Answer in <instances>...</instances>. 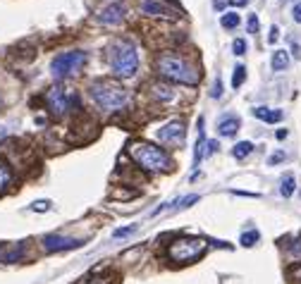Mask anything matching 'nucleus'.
Wrapping results in <instances>:
<instances>
[{"mask_svg":"<svg viewBox=\"0 0 301 284\" xmlns=\"http://www.w3.org/2000/svg\"><path fill=\"white\" fill-rule=\"evenodd\" d=\"M244 79H247V67L244 65H237L234 67V74H232V89H239L244 84Z\"/></svg>","mask_w":301,"mask_h":284,"instance_id":"22","label":"nucleus"},{"mask_svg":"<svg viewBox=\"0 0 301 284\" xmlns=\"http://www.w3.org/2000/svg\"><path fill=\"white\" fill-rule=\"evenodd\" d=\"M239 132V117L237 115H222L218 120V134L220 136H234Z\"/></svg>","mask_w":301,"mask_h":284,"instance_id":"12","label":"nucleus"},{"mask_svg":"<svg viewBox=\"0 0 301 284\" xmlns=\"http://www.w3.org/2000/svg\"><path fill=\"white\" fill-rule=\"evenodd\" d=\"M77 103H79L77 94L67 95V91L60 84H55L53 89H48V94H46V105H48V110L53 112L55 117H62L69 110V105H77Z\"/></svg>","mask_w":301,"mask_h":284,"instance_id":"7","label":"nucleus"},{"mask_svg":"<svg viewBox=\"0 0 301 284\" xmlns=\"http://www.w3.org/2000/svg\"><path fill=\"white\" fill-rule=\"evenodd\" d=\"M184 136H187V127H184V122H179V120L167 122V124H163L158 129V139L163 143H167V146H182Z\"/></svg>","mask_w":301,"mask_h":284,"instance_id":"8","label":"nucleus"},{"mask_svg":"<svg viewBox=\"0 0 301 284\" xmlns=\"http://www.w3.org/2000/svg\"><path fill=\"white\" fill-rule=\"evenodd\" d=\"M292 17H294V22H301V2L294 5V10H292Z\"/></svg>","mask_w":301,"mask_h":284,"instance_id":"33","label":"nucleus"},{"mask_svg":"<svg viewBox=\"0 0 301 284\" xmlns=\"http://www.w3.org/2000/svg\"><path fill=\"white\" fill-rule=\"evenodd\" d=\"M149 91H150V95H153L155 100H160V103H170V100H175L172 89H170V86H165V84H150Z\"/></svg>","mask_w":301,"mask_h":284,"instance_id":"14","label":"nucleus"},{"mask_svg":"<svg viewBox=\"0 0 301 284\" xmlns=\"http://www.w3.org/2000/svg\"><path fill=\"white\" fill-rule=\"evenodd\" d=\"M122 19H124V7L117 5V2H115V5H108L103 12L98 14V22L105 24V27H117Z\"/></svg>","mask_w":301,"mask_h":284,"instance_id":"10","label":"nucleus"},{"mask_svg":"<svg viewBox=\"0 0 301 284\" xmlns=\"http://www.w3.org/2000/svg\"><path fill=\"white\" fill-rule=\"evenodd\" d=\"M155 72L160 74V79L165 81H175V84H189L196 86L201 74L196 72V67H192L184 57H179L175 53H163L158 55L155 60Z\"/></svg>","mask_w":301,"mask_h":284,"instance_id":"3","label":"nucleus"},{"mask_svg":"<svg viewBox=\"0 0 301 284\" xmlns=\"http://www.w3.org/2000/svg\"><path fill=\"white\" fill-rule=\"evenodd\" d=\"M127 153L132 155V160L137 162L144 172H150V175L170 172V170L175 167L172 158H170L160 146H155V143H150V141L137 139V141H132V143L127 146Z\"/></svg>","mask_w":301,"mask_h":284,"instance_id":"1","label":"nucleus"},{"mask_svg":"<svg viewBox=\"0 0 301 284\" xmlns=\"http://www.w3.org/2000/svg\"><path fill=\"white\" fill-rule=\"evenodd\" d=\"M227 2H230L232 7H244V5H249L251 0H227Z\"/></svg>","mask_w":301,"mask_h":284,"instance_id":"35","label":"nucleus"},{"mask_svg":"<svg viewBox=\"0 0 301 284\" xmlns=\"http://www.w3.org/2000/svg\"><path fill=\"white\" fill-rule=\"evenodd\" d=\"M141 12L149 14V17H175V12L167 5L158 2V0H144L141 2Z\"/></svg>","mask_w":301,"mask_h":284,"instance_id":"11","label":"nucleus"},{"mask_svg":"<svg viewBox=\"0 0 301 284\" xmlns=\"http://www.w3.org/2000/svg\"><path fill=\"white\" fill-rule=\"evenodd\" d=\"M10 182H12V170H10L7 162L0 160V193L10 187Z\"/></svg>","mask_w":301,"mask_h":284,"instance_id":"18","label":"nucleus"},{"mask_svg":"<svg viewBox=\"0 0 301 284\" xmlns=\"http://www.w3.org/2000/svg\"><path fill=\"white\" fill-rule=\"evenodd\" d=\"M270 65H273L275 72H285L289 67V55L287 50H275L273 53V60H270Z\"/></svg>","mask_w":301,"mask_h":284,"instance_id":"17","label":"nucleus"},{"mask_svg":"<svg viewBox=\"0 0 301 284\" xmlns=\"http://www.w3.org/2000/svg\"><path fill=\"white\" fill-rule=\"evenodd\" d=\"M285 158H287V155H285L282 150H277V153H273V155L268 158V162H270V165H277V162H282Z\"/></svg>","mask_w":301,"mask_h":284,"instance_id":"30","label":"nucleus"},{"mask_svg":"<svg viewBox=\"0 0 301 284\" xmlns=\"http://www.w3.org/2000/svg\"><path fill=\"white\" fill-rule=\"evenodd\" d=\"M247 29H249V34H258V29H260V22H258V14H249V22H247Z\"/></svg>","mask_w":301,"mask_h":284,"instance_id":"24","label":"nucleus"},{"mask_svg":"<svg viewBox=\"0 0 301 284\" xmlns=\"http://www.w3.org/2000/svg\"><path fill=\"white\" fill-rule=\"evenodd\" d=\"M205 251H208V241L201 237H179L167 246V258L175 265H189L203 258Z\"/></svg>","mask_w":301,"mask_h":284,"instance_id":"5","label":"nucleus"},{"mask_svg":"<svg viewBox=\"0 0 301 284\" xmlns=\"http://www.w3.org/2000/svg\"><path fill=\"white\" fill-rule=\"evenodd\" d=\"M232 53L234 55H244V53H247V41H244V39L234 41V43H232Z\"/></svg>","mask_w":301,"mask_h":284,"instance_id":"29","label":"nucleus"},{"mask_svg":"<svg viewBox=\"0 0 301 284\" xmlns=\"http://www.w3.org/2000/svg\"><path fill=\"white\" fill-rule=\"evenodd\" d=\"M31 210L34 213H48L50 210V201H34L31 203Z\"/></svg>","mask_w":301,"mask_h":284,"instance_id":"27","label":"nucleus"},{"mask_svg":"<svg viewBox=\"0 0 301 284\" xmlns=\"http://www.w3.org/2000/svg\"><path fill=\"white\" fill-rule=\"evenodd\" d=\"M277 139H280V141L287 139V129H277Z\"/></svg>","mask_w":301,"mask_h":284,"instance_id":"36","label":"nucleus"},{"mask_svg":"<svg viewBox=\"0 0 301 284\" xmlns=\"http://www.w3.org/2000/svg\"><path fill=\"white\" fill-rule=\"evenodd\" d=\"M239 22H242V19H239V14L237 12H227V14L220 17V24H222L225 29H237L239 27Z\"/></svg>","mask_w":301,"mask_h":284,"instance_id":"21","label":"nucleus"},{"mask_svg":"<svg viewBox=\"0 0 301 284\" xmlns=\"http://www.w3.org/2000/svg\"><path fill=\"white\" fill-rule=\"evenodd\" d=\"M139 227L137 225H127V227H120V230L112 232V239H124V237H129V234H134Z\"/></svg>","mask_w":301,"mask_h":284,"instance_id":"23","label":"nucleus"},{"mask_svg":"<svg viewBox=\"0 0 301 284\" xmlns=\"http://www.w3.org/2000/svg\"><path fill=\"white\" fill-rule=\"evenodd\" d=\"M108 67L112 69L115 77L129 79L139 69V53L137 46L127 39H115L108 46Z\"/></svg>","mask_w":301,"mask_h":284,"instance_id":"2","label":"nucleus"},{"mask_svg":"<svg viewBox=\"0 0 301 284\" xmlns=\"http://www.w3.org/2000/svg\"><path fill=\"white\" fill-rule=\"evenodd\" d=\"M201 198V196H196V193H192V196H187V198H177V210H184V208H189L192 203H196Z\"/></svg>","mask_w":301,"mask_h":284,"instance_id":"25","label":"nucleus"},{"mask_svg":"<svg viewBox=\"0 0 301 284\" xmlns=\"http://www.w3.org/2000/svg\"><path fill=\"white\" fill-rule=\"evenodd\" d=\"M43 251L48 253H60V251H72V248H79L82 239H72V237H62V234H46L43 237Z\"/></svg>","mask_w":301,"mask_h":284,"instance_id":"9","label":"nucleus"},{"mask_svg":"<svg viewBox=\"0 0 301 284\" xmlns=\"http://www.w3.org/2000/svg\"><path fill=\"white\" fill-rule=\"evenodd\" d=\"M89 94L94 98V103L105 112H117L129 103L127 89L112 79H94L91 86H89Z\"/></svg>","mask_w":301,"mask_h":284,"instance_id":"4","label":"nucleus"},{"mask_svg":"<svg viewBox=\"0 0 301 284\" xmlns=\"http://www.w3.org/2000/svg\"><path fill=\"white\" fill-rule=\"evenodd\" d=\"M289 256L294 258V260H301V234H299V239L289 246Z\"/></svg>","mask_w":301,"mask_h":284,"instance_id":"28","label":"nucleus"},{"mask_svg":"<svg viewBox=\"0 0 301 284\" xmlns=\"http://www.w3.org/2000/svg\"><path fill=\"white\" fill-rule=\"evenodd\" d=\"M86 62V53L84 50H67V53H60L50 62V74L55 79H65L69 74H77Z\"/></svg>","mask_w":301,"mask_h":284,"instance_id":"6","label":"nucleus"},{"mask_svg":"<svg viewBox=\"0 0 301 284\" xmlns=\"http://www.w3.org/2000/svg\"><path fill=\"white\" fill-rule=\"evenodd\" d=\"M289 277H292V280H294L297 284H301V265L292 268V270H289Z\"/></svg>","mask_w":301,"mask_h":284,"instance_id":"32","label":"nucleus"},{"mask_svg":"<svg viewBox=\"0 0 301 284\" xmlns=\"http://www.w3.org/2000/svg\"><path fill=\"white\" fill-rule=\"evenodd\" d=\"M253 117L268 122V124H277L282 120V110H273V108H253Z\"/></svg>","mask_w":301,"mask_h":284,"instance_id":"15","label":"nucleus"},{"mask_svg":"<svg viewBox=\"0 0 301 284\" xmlns=\"http://www.w3.org/2000/svg\"><path fill=\"white\" fill-rule=\"evenodd\" d=\"M24 251H27V246H24V243H14V246H7V248H2V253H0V260H2V263H19V260L24 258Z\"/></svg>","mask_w":301,"mask_h":284,"instance_id":"13","label":"nucleus"},{"mask_svg":"<svg viewBox=\"0 0 301 284\" xmlns=\"http://www.w3.org/2000/svg\"><path fill=\"white\" fill-rule=\"evenodd\" d=\"M294 189H297V182H294V175H287L285 179H282V187H280V193H282L285 198H289V196L294 193Z\"/></svg>","mask_w":301,"mask_h":284,"instance_id":"20","label":"nucleus"},{"mask_svg":"<svg viewBox=\"0 0 301 284\" xmlns=\"http://www.w3.org/2000/svg\"><path fill=\"white\" fill-rule=\"evenodd\" d=\"M89 284H105V282H89Z\"/></svg>","mask_w":301,"mask_h":284,"instance_id":"37","label":"nucleus"},{"mask_svg":"<svg viewBox=\"0 0 301 284\" xmlns=\"http://www.w3.org/2000/svg\"><path fill=\"white\" fill-rule=\"evenodd\" d=\"M215 150H218V141H215V139L205 141V143H203V158H210Z\"/></svg>","mask_w":301,"mask_h":284,"instance_id":"26","label":"nucleus"},{"mask_svg":"<svg viewBox=\"0 0 301 284\" xmlns=\"http://www.w3.org/2000/svg\"><path fill=\"white\" fill-rule=\"evenodd\" d=\"M258 239H260L258 230H249V232H244V234L239 237V243H242L244 248H251V246H256V243H258Z\"/></svg>","mask_w":301,"mask_h":284,"instance_id":"19","label":"nucleus"},{"mask_svg":"<svg viewBox=\"0 0 301 284\" xmlns=\"http://www.w3.org/2000/svg\"><path fill=\"white\" fill-rule=\"evenodd\" d=\"M2 134H5V129H0V136H2Z\"/></svg>","mask_w":301,"mask_h":284,"instance_id":"38","label":"nucleus"},{"mask_svg":"<svg viewBox=\"0 0 301 284\" xmlns=\"http://www.w3.org/2000/svg\"><path fill=\"white\" fill-rule=\"evenodd\" d=\"M277 39H280V29H277V27H270V36H268V41H270V43H275Z\"/></svg>","mask_w":301,"mask_h":284,"instance_id":"34","label":"nucleus"},{"mask_svg":"<svg viewBox=\"0 0 301 284\" xmlns=\"http://www.w3.org/2000/svg\"><path fill=\"white\" fill-rule=\"evenodd\" d=\"M251 153H253V143L251 141H239L232 148V158L234 160H247Z\"/></svg>","mask_w":301,"mask_h":284,"instance_id":"16","label":"nucleus"},{"mask_svg":"<svg viewBox=\"0 0 301 284\" xmlns=\"http://www.w3.org/2000/svg\"><path fill=\"white\" fill-rule=\"evenodd\" d=\"M210 95H213V98H220V95H222V81H220V79H215V84H213V91H210Z\"/></svg>","mask_w":301,"mask_h":284,"instance_id":"31","label":"nucleus"}]
</instances>
